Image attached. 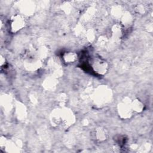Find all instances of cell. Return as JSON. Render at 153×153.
Returning <instances> with one entry per match:
<instances>
[{
	"instance_id": "17",
	"label": "cell",
	"mask_w": 153,
	"mask_h": 153,
	"mask_svg": "<svg viewBox=\"0 0 153 153\" xmlns=\"http://www.w3.org/2000/svg\"><path fill=\"white\" fill-rule=\"evenodd\" d=\"M124 12L121 6L116 5L112 8V14L116 18H121Z\"/></svg>"
},
{
	"instance_id": "4",
	"label": "cell",
	"mask_w": 153,
	"mask_h": 153,
	"mask_svg": "<svg viewBox=\"0 0 153 153\" xmlns=\"http://www.w3.org/2000/svg\"><path fill=\"white\" fill-rule=\"evenodd\" d=\"M26 25L23 15L16 14L11 17L9 20V29L11 33H16L23 29Z\"/></svg>"
},
{
	"instance_id": "20",
	"label": "cell",
	"mask_w": 153,
	"mask_h": 153,
	"mask_svg": "<svg viewBox=\"0 0 153 153\" xmlns=\"http://www.w3.org/2000/svg\"><path fill=\"white\" fill-rule=\"evenodd\" d=\"M85 35L87 39L89 41H93L95 38V33L91 29H89L85 32Z\"/></svg>"
},
{
	"instance_id": "2",
	"label": "cell",
	"mask_w": 153,
	"mask_h": 153,
	"mask_svg": "<svg viewBox=\"0 0 153 153\" xmlns=\"http://www.w3.org/2000/svg\"><path fill=\"white\" fill-rule=\"evenodd\" d=\"M117 112L119 117L123 120H127L131 117L133 111L130 97H125L118 103Z\"/></svg>"
},
{
	"instance_id": "11",
	"label": "cell",
	"mask_w": 153,
	"mask_h": 153,
	"mask_svg": "<svg viewBox=\"0 0 153 153\" xmlns=\"http://www.w3.org/2000/svg\"><path fill=\"white\" fill-rule=\"evenodd\" d=\"M62 59L66 64H72L78 59V55L75 52L68 51L65 52L62 55Z\"/></svg>"
},
{
	"instance_id": "5",
	"label": "cell",
	"mask_w": 153,
	"mask_h": 153,
	"mask_svg": "<svg viewBox=\"0 0 153 153\" xmlns=\"http://www.w3.org/2000/svg\"><path fill=\"white\" fill-rule=\"evenodd\" d=\"M19 141H15L2 136L0 139V146L1 150L7 152H16L19 151L20 145Z\"/></svg>"
},
{
	"instance_id": "1",
	"label": "cell",
	"mask_w": 153,
	"mask_h": 153,
	"mask_svg": "<svg viewBox=\"0 0 153 153\" xmlns=\"http://www.w3.org/2000/svg\"><path fill=\"white\" fill-rule=\"evenodd\" d=\"M94 102L98 106H102L108 104L112 98V92L106 85H99L92 93Z\"/></svg>"
},
{
	"instance_id": "19",
	"label": "cell",
	"mask_w": 153,
	"mask_h": 153,
	"mask_svg": "<svg viewBox=\"0 0 153 153\" xmlns=\"http://www.w3.org/2000/svg\"><path fill=\"white\" fill-rule=\"evenodd\" d=\"M134 11L137 14L139 15H143L145 13L146 11V8L144 5L138 4L134 7Z\"/></svg>"
},
{
	"instance_id": "14",
	"label": "cell",
	"mask_w": 153,
	"mask_h": 153,
	"mask_svg": "<svg viewBox=\"0 0 153 153\" xmlns=\"http://www.w3.org/2000/svg\"><path fill=\"white\" fill-rule=\"evenodd\" d=\"M121 19V25L124 27H128L133 23V17L131 14L128 12H124Z\"/></svg>"
},
{
	"instance_id": "22",
	"label": "cell",
	"mask_w": 153,
	"mask_h": 153,
	"mask_svg": "<svg viewBox=\"0 0 153 153\" xmlns=\"http://www.w3.org/2000/svg\"><path fill=\"white\" fill-rule=\"evenodd\" d=\"M5 63H6V59H5V57H4L2 55H1V59H0V65H1V68H2V66L5 65Z\"/></svg>"
},
{
	"instance_id": "21",
	"label": "cell",
	"mask_w": 153,
	"mask_h": 153,
	"mask_svg": "<svg viewBox=\"0 0 153 153\" xmlns=\"http://www.w3.org/2000/svg\"><path fill=\"white\" fill-rule=\"evenodd\" d=\"M71 4H69L68 2H66L65 4L63 5V8L62 10L66 13H68L71 11V6L70 5Z\"/></svg>"
},
{
	"instance_id": "16",
	"label": "cell",
	"mask_w": 153,
	"mask_h": 153,
	"mask_svg": "<svg viewBox=\"0 0 153 153\" xmlns=\"http://www.w3.org/2000/svg\"><path fill=\"white\" fill-rule=\"evenodd\" d=\"M16 110L17 116L19 118L22 119L25 118L26 115V109H25V107L23 106V105L20 103H19V105H17Z\"/></svg>"
},
{
	"instance_id": "8",
	"label": "cell",
	"mask_w": 153,
	"mask_h": 153,
	"mask_svg": "<svg viewBox=\"0 0 153 153\" xmlns=\"http://www.w3.org/2000/svg\"><path fill=\"white\" fill-rule=\"evenodd\" d=\"M19 8L22 15H30L33 13L35 6L33 3L30 1H22L20 4Z\"/></svg>"
},
{
	"instance_id": "7",
	"label": "cell",
	"mask_w": 153,
	"mask_h": 153,
	"mask_svg": "<svg viewBox=\"0 0 153 153\" xmlns=\"http://www.w3.org/2000/svg\"><path fill=\"white\" fill-rule=\"evenodd\" d=\"M50 121L51 124L54 127H61L62 126V117L61 108L54 109L51 113L50 116Z\"/></svg>"
},
{
	"instance_id": "12",
	"label": "cell",
	"mask_w": 153,
	"mask_h": 153,
	"mask_svg": "<svg viewBox=\"0 0 153 153\" xmlns=\"http://www.w3.org/2000/svg\"><path fill=\"white\" fill-rule=\"evenodd\" d=\"M57 80L56 79L55 76L46 78L44 80V83L42 84V85L44 87V88L48 91L54 90L57 87Z\"/></svg>"
},
{
	"instance_id": "18",
	"label": "cell",
	"mask_w": 153,
	"mask_h": 153,
	"mask_svg": "<svg viewBox=\"0 0 153 153\" xmlns=\"http://www.w3.org/2000/svg\"><path fill=\"white\" fill-rule=\"evenodd\" d=\"M56 100H57L58 104L60 106H64L66 104L67 100H68L67 95L64 93H61L58 94Z\"/></svg>"
},
{
	"instance_id": "15",
	"label": "cell",
	"mask_w": 153,
	"mask_h": 153,
	"mask_svg": "<svg viewBox=\"0 0 153 153\" xmlns=\"http://www.w3.org/2000/svg\"><path fill=\"white\" fill-rule=\"evenodd\" d=\"M36 54L37 56L38 57L39 59H40L41 60L44 59L45 58H47L48 57V48L45 47V46H41L39 47L37 50H36Z\"/></svg>"
},
{
	"instance_id": "3",
	"label": "cell",
	"mask_w": 153,
	"mask_h": 153,
	"mask_svg": "<svg viewBox=\"0 0 153 153\" xmlns=\"http://www.w3.org/2000/svg\"><path fill=\"white\" fill-rule=\"evenodd\" d=\"M90 66L95 73L100 75H104L109 70V64L100 57H94L91 60Z\"/></svg>"
},
{
	"instance_id": "6",
	"label": "cell",
	"mask_w": 153,
	"mask_h": 153,
	"mask_svg": "<svg viewBox=\"0 0 153 153\" xmlns=\"http://www.w3.org/2000/svg\"><path fill=\"white\" fill-rule=\"evenodd\" d=\"M62 127L68 128L72 125L75 121V116L73 112L66 108H61Z\"/></svg>"
},
{
	"instance_id": "13",
	"label": "cell",
	"mask_w": 153,
	"mask_h": 153,
	"mask_svg": "<svg viewBox=\"0 0 153 153\" xmlns=\"http://www.w3.org/2000/svg\"><path fill=\"white\" fill-rule=\"evenodd\" d=\"M131 108L133 112L141 113L145 108L144 103L139 99H134L131 100Z\"/></svg>"
},
{
	"instance_id": "9",
	"label": "cell",
	"mask_w": 153,
	"mask_h": 153,
	"mask_svg": "<svg viewBox=\"0 0 153 153\" xmlns=\"http://www.w3.org/2000/svg\"><path fill=\"white\" fill-rule=\"evenodd\" d=\"M93 136L96 141L102 142L107 139L108 133L104 128L99 127L94 130Z\"/></svg>"
},
{
	"instance_id": "10",
	"label": "cell",
	"mask_w": 153,
	"mask_h": 153,
	"mask_svg": "<svg viewBox=\"0 0 153 153\" xmlns=\"http://www.w3.org/2000/svg\"><path fill=\"white\" fill-rule=\"evenodd\" d=\"M123 29L124 27L120 23L114 24L111 29L112 38L116 41L121 38L123 35Z\"/></svg>"
}]
</instances>
